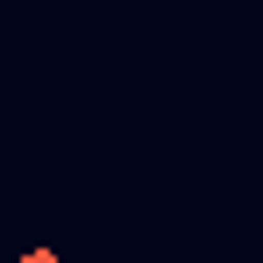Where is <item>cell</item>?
I'll return each instance as SVG.
<instances>
[{
    "mask_svg": "<svg viewBox=\"0 0 263 263\" xmlns=\"http://www.w3.org/2000/svg\"><path fill=\"white\" fill-rule=\"evenodd\" d=\"M14 263H64L57 249H29V256H14Z\"/></svg>",
    "mask_w": 263,
    "mask_h": 263,
    "instance_id": "cell-1",
    "label": "cell"
}]
</instances>
